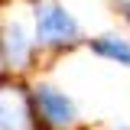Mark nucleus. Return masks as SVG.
Returning <instances> with one entry per match:
<instances>
[{"instance_id": "4", "label": "nucleus", "mask_w": 130, "mask_h": 130, "mask_svg": "<svg viewBox=\"0 0 130 130\" xmlns=\"http://www.w3.org/2000/svg\"><path fill=\"white\" fill-rule=\"evenodd\" d=\"M3 55H7V62L13 68H23L29 62V39H26V32H23L20 23H10L3 29Z\"/></svg>"}, {"instance_id": "5", "label": "nucleus", "mask_w": 130, "mask_h": 130, "mask_svg": "<svg viewBox=\"0 0 130 130\" xmlns=\"http://www.w3.org/2000/svg\"><path fill=\"white\" fill-rule=\"evenodd\" d=\"M91 49L104 59H114L120 65H130V42L127 39H117V36H101V39H91Z\"/></svg>"}, {"instance_id": "1", "label": "nucleus", "mask_w": 130, "mask_h": 130, "mask_svg": "<svg viewBox=\"0 0 130 130\" xmlns=\"http://www.w3.org/2000/svg\"><path fill=\"white\" fill-rule=\"evenodd\" d=\"M32 111H36V120L49 130H68L78 120L75 101L52 85H36L32 88Z\"/></svg>"}, {"instance_id": "2", "label": "nucleus", "mask_w": 130, "mask_h": 130, "mask_svg": "<svg viewBox=\"0 0 130 130\" xmlns=\"http://www.w3.org/2000/svg\"><path fill=\"white\" fill-rule=\"evenodd\" d=\"M36 39L42 46H62V42H75L78 39V23L75 16L65 10L62 3L46 0L36 7Z\"/></svg>"}, {"instance_id": "6", "label": "nucleus", "mask_w": 130, "mask_h": 130, "mask_svg": "<svg viewBox=\"0 0 130 130\" xmlns=\"http://www.w3.org/2000/svg\"><path fill=\"white\" fill-rule=\"evenodd\" d=\"M117 130H130V127H117Z\"/></svg>"}, {"instance_id": "3", "label": "nucleus", "mask_w": 130, "mask_h": 130, "mask_svg": "<svg viewBox=\"0 0 130 130\" xmlns=\"http://www.w3.org/2000/svg\"><path fill=\"white\" fill-rule=\"evenodd\" d=\"M36 111L32 94H26L20 85H0V130H36Z\"/></svg>"}]
</instances>
